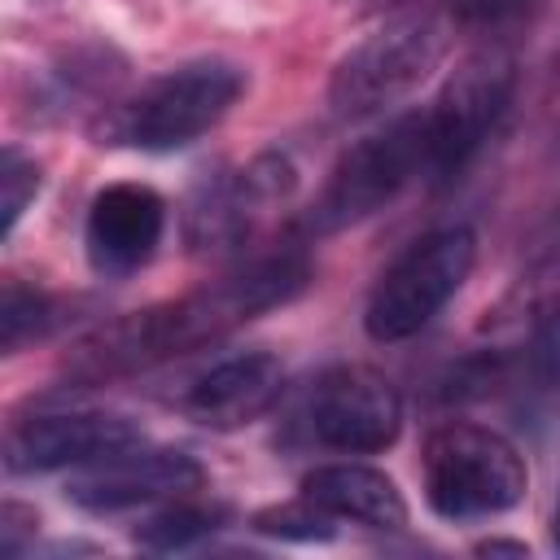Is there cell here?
I'll return each mask as SVG.
<instances>
[{
    "label": "cell",
    "instance_id": "1",
    "mask_svg": "<svg viewBox=\"0 0 560 560\" xmlns=\"http://www.w3.org/2000/svg\"><path fill=\"white\" fill-rule=\"evenodd\" d=\"M306 284H311L306 249L284 245L271 254H254L197 293H184L144 311H127L83 332L66 350L61 376L74 385H109V381L140 376L188 350L223 341L232 328L249 324L254 315L293 302Z\"/></svg>",
    "mask_w": 560,
    "mask_h": 560
},
{
    "label": "cell",
    "instance_id": "2",
    "mask_svg": "<svg viewBox=\"0 0 560 560\" xmlns=\"http://www.w3.org/2000/svg\"><path fill=\"white\" fill-rule=\"evenodd\" d=\"M245 83L249 79L236 61H223V57L184 61L149 79L140 92L105 105L92 136L101 144H122V149H144V153L184 149L223 122V114L241 101Z\"/></svg>",
    "mask_w": 560,
    "mask_h": 560
},
{
    "label": "cell",
    "instance_id": "3",
    "mask_svg": "<svg viewBox=\"0 0 560 560\" xmlns=\"http://www.w3.org/2000/svg\"><path fill=\"white\" fill-rule=\"evenodd\" d=\"M451 26L433 9H402L354 39L328 79V105L337 118H372L411 96L446 57Z\"/></svg>",
    "mask_w": 560,
    "mask_h": 560
},
{
    "label": "cell",
    "instance_id": "4",
    "mask_svg": "<svg viewBox=\"0 0 560 560\" xmlns=\"http://www.w3.org/2000/svg\"><path fill=\"white\" fill-rule=\"evenodd\" d=\"M424 499L438 516L446 521H477V516H499L516 508L529 490V468L521 451L468 420H446L424 438Z\"/></svg>",
    "mask_w": 560,
    "mask_h": 560
},
{
    "label": "cell",
    "instance_id": "5",
    "mask_svg": "<svg viewBox=\"0 0 560 560\" xmlns=\"http://www.w3.org/2000/svg\"><path fill=\"white\" fill-rule=\"evenodd\" d=\"M424 158H429L424 109L398 114L394 122L363 136L359 144H350L337 158V166L328 171V179H324V188L306 214V228L315 236H328V232H341V228L372 219L411 179H424Z\"/></svg>",
    "mask_w": 560,
    "mask_h": 560
},
{
    "label": "cell",
    "instance_id": "6",
    "mask_svg": "<svg viewBox=\"0 0 560 560\" xmlns=\"http://www.w3.org/2000/svg\"><path fill=\"white\" fill-rule=\"evenodd\" d=\"M472 262H477V236L464 223L438 228L411 241L372 284V298L363 311L368 337L381 346L416 337L464 289Z\"/></svg>",
    "mask_w": 560,
    "mask_h": 560
},
{
    "label": "cell",
    "instance_id": "7",
    "mask_svg": "<svg viewBox=\"0 0 560 560\" xmlns=\"http://www.w3.org/2000/svg\"><path fill=\"white\" fill-rule=\"evenodd\" d=\"M516 92V70L508 57H472L464 61L438 101L424 109V179L433 188H451L481 158L486 140L499 131Z\"/></svg>",
    "mask_w": 560,
    "mask_h": 560
},
{
    "label": "cell",
    "instance_id": "8",
    "mask_svg": "<svg viewBox=\"0 0 560 560\" xmlns=\"http://www.w3.org/2000/svg\"><path fill=\"white\" fill-rule=\"evenodd\" d=\"M293 424L311 446L337 455H376L394 446L402 429V398L376 368L337 363L306 385Z\"/></svg>",
    "mask_w": 560,
    "mask_h": 560
},
{
    "label": "cell",
    "instance_id": "9",
    "mask_svg": "<svg viewBox=\"0 0 560 560\" xmlns=\"http://www.w3.org/2000/svg\"><path fill=\"white\" fill-rule=\"evenodd\" d=\"M144 433L136 420L118 411H35L13 420L4 438L9 472H52V468H88L127 446H140Z\"/></svg>",
    "mask_w": 560,
    "mask_h": 560
},
{
    "label": "cell",
    "instance_id": "10",
    "mask_svg": "<svg viewBox=\"0 0 560 560\" xmlns=\"http://www.w3.org/2000/svg\"><path fill=\"white\" fill-rule=\"evenodd\" d=\"M206 486V468L188 451H140L127 446L109 459L79 468L66 481V499L83 512H127L144 503H166L179 494H197Z\"/></svg>",
    "mask_w": 560,
    "mask_h": 560
},
{
    "label": "cell",
    "instance_id": "11",
    "mask_svg": "<svg viewBox=\"0 0 560 560\" xmlns=\"http://www.w3.org/2000/svg\"><path fill=\"white\" fill-rule=\"evenodd\" d=\"M289 188H293V166L280 153H258L241 171H228L219 179H206L201 192L188 201V214H184L188 245L197 254L236 249L254 232V219L267 206L284 201Z\"/></svg>",
    "mask_w": 560,
    "mask_h": 560
},
{
    "label": "cell",
    "instance_id": "12",
    "mask_svg": "<svg viewBox=\"0 0 560 560\" xmlns=\"http://www.w3.org/2000/svg\"><path fill=\"white\" fill-rule=\"evenodd\" d=\"M166 232V201L144 184H105L83 223L88 262L101 276H131L140 271Z\"/></svg>",
    "mask_w": 560,
    "mask_h": 560
},
{
    "label": "cell",
    "instance_id": "13",
    "mask_svg": "<svg viewBox=\"0 0 560 560\" xmlns=\"http://www.w3.org/2000/svg\"><path fill=\"white\" fill-rule=\"evenodd\" d=\"M280 389H284L280 359L267 350H245V354H228V359L210 363L179 394V407L188 420L228 433V429H241V424H254L258 416H267L280 402Z\"/></svg>",
    "mask_w": 560,
    "mask_h": 560
},
{
    "label": "cell",
    "instance_id": "14",
    "mask_svg": "<svg viewBox=\"0 0 560 560\" xmlns=\"http://www.w3.org/2000/svg\"><path fill=\"white\" fill-rule=\"evenodd\" d=\"M302 499L324 508L341 525H363V529H402L407 525V503L398 486L368 464H319L302 477Z\"/></svg>",
    "mask_w": 560,
    "mask_h": 560
},
{
    "label": "cell",
    "instance_id": "15",
    "mask_svg": "<svg viewBox=\"0 0 560 560\" xmlns=\"http://www.w3.org/2000/svg\"><path fill=\"white\" fill-rule=\"evenodd\" d=\"M516 381L534 407L560 416V293H547L529 306Z\"/></svg>",
    "mask_w": 560,
    "mask_h": 560
},
{
    "label": "cell",
    "instance_id": "16",
    "mask_svg": "<svg viewBox=\"0 0 560 560\" xmlns=\"http://www.w3.org/2000/svg\"><path fill=\"white\" fill-rule=\"evenodd\" d=\"M228 516L232 512L223 503H201L192 494H179V499H166L149 521L136 525V542L149 551H188L201 538H210Z\"/></svg>",
    "mask_w": 560,
    "mask_h": 560
},
{
    "label": "cell",
    "instance_id": "17",
    "mask_svg": "<svg viewBox=\"0 0 560 560\" xmlns=\"http://www.w3.org/2000/svg\"><path fill=\"white\" fill-rule=\"evenodd\" d=\"M57 324V302L39 289H26V284H4V298H0V350L4 354H18L26 341L44 337L48 328Z\"/></svg>",
    "mask_w": 560,
    "mask_h": 560
},
{
    "label": "cell",
    "instance_id": "18",
    "mask_svg": "<svg viewBox=\"0 0 560 560\" xmlns=\"http://www.w3.org/2000/svg\"><path fill=\"white\" fill-rule=\"evenodd\" d=\"M341 521H332L324 508H315L311 499H293V503H280V508H262L254 516V529L258 534H271V538H289V542H324L337 534Z\"/></svg>",
    "mask_w": 560,
    "mask_h": 560
},
{
    "label": "cell",
    "instance_id": "19",
    "mask_svg": "<svg viewBox=\"0 0 560 560\" xmlns=\"http://www.w3.org/2000/svg\"><path fill=\"white\" fill-rule=\"evenodd\" d=\"M35 192H39V162L9 144L0 153V236L4 241L13 236L22 210L35 201Z\"/></svg>",
    "mask_w": 560,
    "mask_h": 560
},
{
    "label": "cell",
    "instance_id": "20",
    "mask_svg": "<svg viewBox=\"0 0 560 560\" xmlns=\"http://www.w3.org/2000/svg\"><path fill=\"white\" fill-rule=\"evenodd\" d=\"M525 9V0H446V13L459 26H499L508 18H516Z\"/></svg>",
    "mask_w": 560,
    "mask_h": 560
},
{
    "label": "cell",
    "instance_id": "21",
    "mask_svg": "<svg viewBox=\"0 0 560 560\" xmlns=\"http://www.w3.org/2000/svg\"><path fill=\"white\" fill-rule=\"evenodd\" d=\"M477 551L481 556H525L529 547L525 542H512V538H486V542H477Z\"/></svg>",
    "mask_w": 560,
    "mask_h": 560
},
{
    "label": "cell",
    "instance_id": "22",
    "mask_svg": "<svg viewBox=\"0 0 560 560\" xmlns=\"http://www.w3.org/2000/svg\"><path fill=\"white\" fill-rule=\"evenodd\" d=\"M551 547L560 551V499H556V512H551Z\"/></svg>",
    "mask_w": 560,
    "mask_h": 560
}]
</instances>
